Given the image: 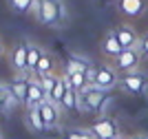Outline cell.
Listing matches in <instances>:
<instances>
[{
  "mask_svg": "<svg viewBox=\"0 0 148 139\" xmlns=\"http://www.w3.org/2000/svg\"><path fill=\"white\" fill-rule=\"evenodd\" d=\"M33 16L40 24L53 27V29H60L69 22V9L64 0H36Z\"/></svg>",
  "mask_w": 148,
  "mask_h": 139,
  "instance_id": "cell-1",
  "label": "cell"
},
{
  "mask_svg": "<svg viewBox=\"0 0 148 139\" xmlns=\"http://www.w3.org/2000/svg\"><path fill=\"white\" fill-rule=\"evenodd\" d=\"M82 97H84L86 113L106 115V110H108V106H111V91H99V88L86 86V88L82 91Z\"/></svg>",
  "mask_w": 148,
  "mask_h": 139,
  "instance_id": "cell-2",
  "label": "cell"
},
{
  "mask_svg": "<svg viewBox=\"0 0 148 139\" xmlns=\"http://www.w3.org/2000/svg\"><path fill=\"white\" fill-rule=\"evenodd\" d=\"M117 88L126 95H146L148 93V75L144 71H133V73H124L119 75V84Z\"/></svg>",
  "mask_w": 148,
  "mask_h": 139,
  "instance_id": "cell-3",
  "label": "cell"
},
{
  "mask_svg": "<svg viewBox=\"0 0 148 139\" xmlns=\"http://www.w3.org/2000/svg\"><path fill=\"white\" fill-rule=\"evenodd\" d=\"M142 53H139V49H124L122 53L117 58H113V66L119 75L124 73H133V71H139L142 66Z\"/></svg>",
  "mask_w": 148,
  "mask_h": 139,
  "instance_id": "cell-4",
  "label": "cell"
},
{
  "mask_svg": "<svg viewBox=\"0 0 148 139\" xmlns=\"http://www.w3.org/2000/svg\"><path fill=\"white\" fill-rule=\"evenodd\" d=\"M117 84H119V73L115 71V66H111V64H99L97 71H95V77H93V82H91L93 88L113 91V88H117Z\"/></svg>",
  "mask_w": 148,
  "mask_h": 139,
  "instance_id": "cell-5",
  "label": "cell"
},
{
  "mask_svg": "<svg viewBox=\"0 0 148 139\" xmlns=\"http://www.w3.org/2000/svg\"><path fill=\"white\" fill-rule=\"evenodd\" d=\"M91 133L97 139H117V137H122V135H119L117 119H113V117H108V115H99L97 119H95V124L91 126Z\"/></svg>",
  "mask_w": 148,
  "mask_h": 139,
  "instance_id": "cell-6",
  "label": "cell"
},
{
  "mask_svg": "<svg viewBox=\"0 0 148 139\" xmlns=\"http://www.w3.org/2000/svg\"><path fill=\"white\" fill-rule=\"evenodd\" d=\"M95 71L97 66L88 60L86 55H80V53H69L66 55V64H64V73H86L88 79L93 82L95 77Z\"/></svg>",
  "mask_w": 148,
  "mask_h": 139,
  "instance_id": "cell-7",
  "label": "cell"
},
{
  "mask_svg": "<svg viewBox=\"0 0 148 139\" xmlns=\"http://www.w3.org/2000/svg\"><path fill=\"white\" fill-rule=\"evenodd\" d=\"M115 36H117L122 49H137L139 47V38H142L139 31H137L133 24H128V22L119 24L117 29H115Z\"/></svg>",
  "mask_w": 148,
  "mask_h": 139,
  "instance_id": "cell-8",
  "label": "cell"
},
{
  "mask_svg": "<svg viewBox=\"0 0 148 139\" xmlns=\"http://www.w3.org/2000/svg\"><path fill=\"white\" fill-rule=\"evenodd\" d=\"M40 115H42L44 119V126H47V130H58L60 128V106H56L53 102H49V99H44L40 106Z\"/></svg>",
  "mask_w": 148,
  "mask_h": 139,
  "instance_id": "cell-9",
  "label": "cell"
},
{
  "mask_svg": "<svg viewBox=\"0 0 148 139\" xmlns=\"http://www.w3.org/2000/svg\"><path fill=\"white\" fill-rule=\"evenodd\" d=\"M47 99V93H44V88H42V84H40V79L38 77H29V88H27V102H25V106H27V110L29 108H38L40 104Z\"/></svg>",
  "mask_w": 148,
  "mask_h": 139,
  "instance_id": "cell-10",
  "label": "cell"
},
{
  "mask_svg": "<svg viewBox=\"0 0 148 139\" xmlns=\"http://www.w3.org/2000/svg\"><path fill=\"white\" fill-rule=\"evenodd\" d=\"M119 11L128 18H142L148 11V0H119L117 2Z\"/></svg>",
  "mask_w": 148,
  "mask_h": 139,
  "instance_id": "cell-11",
  "label": "cell"
},
{
  "mask_svg": "<svg viewBox=\"0 0 148 139\" xmlns=\"http://www.w3.org/2000/svg\"><path fill=\"white\" fill-rule=\"evenodd\" d=\"M99 51H102L106 58H117V55L124 51L122 44H119V40H117V36H115V31H106L104 33L102 42H99Z\"/></svg>",
  "mask_w": 148,
  "mask_h": 139,
  "instance_id": "cell-12",
  "label": "cell"
},
{
  "mask_svg": "<svg viewBox=\"0 0 148 139\" xmlns=\"http://www.w3.org/2000/svg\"><path fill=\"white\" fill-rule=\"evenodd\" d=\"M11 64H13L16 75H29V66H27V44H16V49H13V53H11Z\"/></svg>",
  "mask_w": 148,
  "mask_h": 139,
  "instance_id": "cell-13",
  "label": "cell"
},
{
  "mask_svg": "<svg viewBox=\"0 0 148 139\" xmlns=\"http://www.w3.org/2000/svg\"><path fill=\"white\" fill-rule=\"evenodd\" d=\"M27 88H29V75H16L13 82L9 84V91H11V95L18 99V104L27 102Z\"/></svg>",
  "mask_w": 148,
  "mask_h": 139,
  "instance_id": "cell-14",
  "label": "cell"
},
{
  "mask_svg": "<svg viewBox=\"0 0 148 139\" xmlns=\"http://www.w3.org/2000/svg\"><path fill=\"white\" fill-rule=\"evenodd\" d=\"M71 88V84H69V79H66V75L62 73V75H58V79H56V86H53V91L49 93V102H53L56 106H60L62 104V97H64V93Z\"/></svg>",
  "mask_w": 148,
  "mask_h": 139,
  "instance_id": "cell-15",
  "label": "cell"
},
{
  "mask_svg": "<svg viewBox=\"0 0 148 139\" xmlns=\"http://www.w3.org/2000/svg\"><path fill=\"white\" fill-rule=\"evenodd\" d=\"M42 49L38 47V44L33 42H27V66H29V75H33V71H36L38 62H40V58H42Z\"/></svg>",
  "mask_w": 148,
  "mask_h": 139,
  "instance_id": "cell-16",
  "label": "cell"
},
{
  "mask_svg": "<svg viewBox=\"0 0 148 139\" xmlns=\"http://www.w3.org/2000/svg\"><path fill=\"white\" fill-rule=\"evenodd\" d=\"M53 66H56V64H53V58H51V55L47 53V51H44L31 77H44V75H51V73H53Z\"/></svg>",
  "mask_w": 148,
  "mask_h": 139,
  "instance_id": "cell-17",
  "label": "cell"
},
{
  "mask_svg": "<svg viewBox=\"0 0 148 139\" xmlns=\"http://www.w3.org/2000/svg\"><path fill=\"white\" fill-rule=\"evenodd\" d=\"M69 79V84H71V88H75V91H84L86 86H91V79H88L86 73H64Z\"/></svg>",
  "mask_w": 148,
  "mask_h": 139,
  "instance_id": "cell-18",
  "label": "cell"
},
{
  "mask_svg": "<svg viewBox=\"0 0 148 139\" xmlns=\"http://www.w3.org/2000/svg\"><path fill=\"white\" fill-rule=\"evenodd\" d=\"M27 124H29L36 133H44V130H47L44 119H42V115H40V108H29L27 110Z\"/></svg>",
  "mask_w": 148,
  "mask_h": 139,
  "instance_id": "cell-19",
  "label": "cell"
},
{
  "mask_svg": "<svg viewBox=\"0 0 148 139\" xmlns=\"http://www.w3.org/2000/svg\"><path fill=\"white\" fill-rule=\"evenodd\" d=\"M62 139H97V137L91 133V128H69V130H64Z\"/></svg>",
  "mask_w": 148,
  "mask_h": 139,
  "instance_id": "cell-20",
  "label": "cell"
},
{
  "mask_svg": "<svg viewBox=\"0 0 148 139\" xmlns=\"http://www.w3.org/2000/svg\"><path fill=\"white\" fill-rule=\"evenodd\" d=\"M62 110H75L77 108V91L75 88H69L62 97V104H60Z\"/></svg>",
  "mask_w": 148,
  "mask_h": 139,
  "instance_id": "cell-21",
  "label": "cell"
},
{
  "mask_svg": "<svg viewBox=\"0 0 148 139\" xmlns=\"http://www.w3.org/2000/svg\"><path fill=\"white\" fill-rule=\"evenodd\" d=\"M33 2L36 0H11V9L16 13H29L33 11Z\"/></svg>",
  "mask_w": 148,
  "mask_h": 139,
  "instance_id": "cell-22",
  "label": "cell"
},
{
  "mask_svg": "<svg viewBox=\"0 0 148 139\" xmlns=\"http://www.w3.org/2000/svg\"><path fill=\"white\" fill-rule=\"evenodd\" d=\"M40 79V84H42V88H44V93H47V97H49V93L53 91V86H56V79H58V75H44V77H38Z\"/></svg>",
  "mask_w": 148,
  "mask_h": 139,
  "instance_id": "cell-23",
  "label": "cell"
},
{
  "mask_svg": "<svg viewBox=\"0 0 148 139\" xmlns=\"http://www.w3.org/2000/svg\"><path fill=\"white\" fill-rule=\"evenodd\" d=\"M139 53H142V58H148V31L146 33H142V38H139Z\"/></svg>",
  "mask_w": 148,
  "mask_h": 139,
  "instance_id": "cell-24",
  "label": "cell"
},
{
  "mask_svg": "<svg viewBox=\"0 0 148 139\" xmlns=\"http://www.w3.org/2000/svg\"><path fill=\"white\" fill-rule=\"evenodd\" d=\"M7 95H9V84H5V82H0V113H2V104H5Z\"/></svg>",
  "mask_w": 148,
  "mask_h": 139,
  "instance_id": "cell-25",
  "label": "cell"
},
{
  "mask_svg": "<svg viewBox=\"0 0 148 139\" xmlns=\"http://www.w3.org/2000/svg\"><path fill=\"white\" fill-rule=\"evenodd\" d=\"M122 139H148V137H144V135H133V137H122Z\"/></svg>",
  "mask_w": 148,
  "mask_h": 139,
  "instance_id": "cell-26",
  "label": "cell"
},
{
  "mask_svg": "<svg viewBox=\"0 0 148 139\" xmlns=\"http://www.w3.org/2000/svg\"><path fill=\"white\" fill-rule=\"evenodd\" d=\"M5 53V44H2V40H0V55Z\"/></svg>",
  "mask_w": 148,
  "mask_h": 139,
  "instance_id": "cell-27",
  "label": "cell"
},
{
  "mask_svg": "<svg viewBox=\"0 0 148 139\" xmlns=\"http://www.w3.org/2000/svg\"><path fill=\"white\" fill-rule=\"evenodd\" d=\"M117 139H122V137H117Z\"/></svg>",
  "mask_w": 148,
  "mask_h": 139,
  "instance_id": "cell-28",
  "label": "cell"
}]
</instances>
